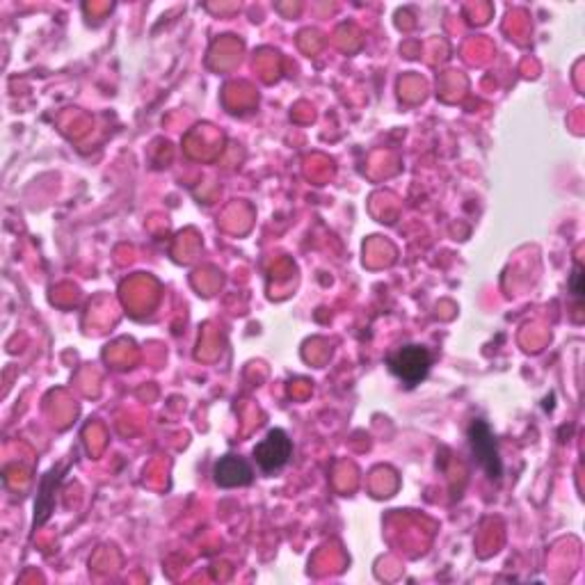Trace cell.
I'll return each instance as SVG.
<instances>
[{
	"mask_svg": "<svg viewBox=\"0 0 585 585\" xmlns=\"http://www.w3.org/2000/svg\"><path fill=\"white\" fill-rule=\"evenodd\" d=\"M293 453V442L282 428H275L268 432L266 439H261L254 446V462L259 464L263 474H275L282 467H286Z\"/></svg>",
	"mask_w": 585,
	"mask_h": 585,
	"instance_id": "2",
	"label": "cell"
},
{
	"mask_svg": "<svg viewBox=\"0 0 585 585\" xmlns=\"http://www.w3.org/2000/svg\"><path fill=\"white\" fill-rule=\"evenodd\" d=\"M215 483L224 490L229 487H243L250 485L254 480V471L250 467V462H245L243 458H236V455H224V458L215 464Z\"/></svg>",
	"mask_w": 585,
	"mask_h": 585,
	"instance_id": "4",
	"label": "cell"
},
{
	"mask_svg": "<svg viewBox=\"0 0 585 585\" xmlns=\"http://www.w3.org/2000/svg\"><path fill=\"white\" fill-rule=\"evenodd\" d=\"M581 279H583V268H581V263H576L574 272H572V295H574L576 300L583 298V284H581Z\"/></svg>",
	"mask_w": 585,
	"mask_h": 585,
	"instance_id": "5",
	"label": "cell"
},
{
	"mask_svg": "<svg viewBox=\"0 0 585 585\" xmlns=\"http://www.w3.org/2000/svg\"><path fill=\"white\" fill-rule=\"evenodd\" d=\"M469 444H471V451H474V458L478 460L480 467L485 469V474L492 480H499L503 474V464L499 458V448H496L492 430L485 421L471 423Z\"/></svg>",
	"mask_w": 585,
	"mask_h": 585,
	"instance_id": "3",
	"label": "cell"
},
{
	"mask_svg": "<svg viewBox=\"0 0 585 585\" xmlns=\"http://www.w3.org/2000/svg\"><path fill=\"white\" fill-rule=\"evenodd\" d=\"M387 366L405 387L412 389L428 378L432 368V355L428 348L410 343V346H400L398 350L391 352L387 357Z\"/></svg>",
	"mask_w": 585,
	"mask_h": 585,
	"instance_id": "1",
	"label": "cell"
}]
</instances>
